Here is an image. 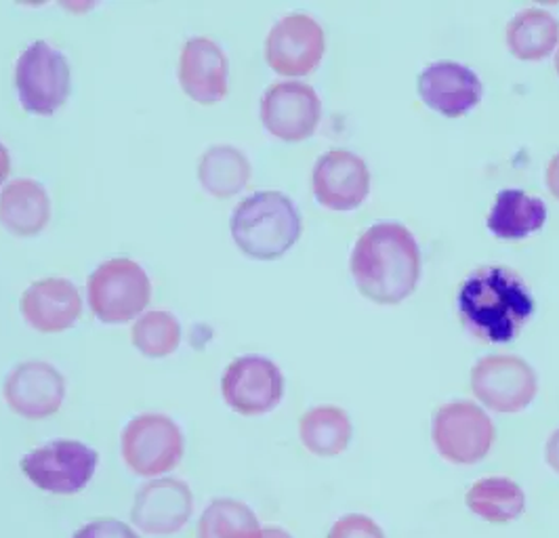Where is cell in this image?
<instances>
[{
  "label": "cell",
  "mask_w": 559,
  "mask_h": 538,
  "mask_svg": "<svg viewBox=\"0 0 559 538\" xmlns=\"http://www.w3.org/2000/svg\"><path fill=\"white\" fill-rule=\"evenodd\" d=\"M9 170H11V156H9V150L4 147V143L0 142V186L7 179Z\"/></svg>",
  "instance_id": "4dcf8cb0"
},
{
  "label": "cell",
  "mask_w": 559,
  "mask_h": 538,
  "mask_svg": "<svg viewBox=\"0 0 559 538\" xmlns=\"http://www.w3.org/2000/svg\"><path fill=\"white\" fill-rule=\"evenodd\" d=\"M2 392L13 413L29 421H40L61 408L66 379L53 364L28 360L7 374Z\"/></svg>",
  "instance_id": "4fadbf2b"
},
{
  "label": "cell",
  "mask_w": 559,
  "mask_h": 538,
  "mask_svg": "<svg viewBox=\"0 0 559 538\" xmlns=\"http://www.w3.org/2000/svg\"><path fill=\"white\" fill-rule=\"evenodd\" d=\"M322 26L308 13L280 17L265 38V59L282 76H306L324 56Z\"/></svg>",
  "instance_id": "30bf717a"
},
{
  "label": "cell",
  "mask_w": 559,
  "mask_h": 538,
  "mask_svg": "<svg viewBox=\"0 0 559 538\" xmlns=\"http://www.w3.org/2000/svg\"><path fill=\"white\" fill-rule=\"evenodd\" d=\"M354 427L349 415L338 406H316L299 421V435L309 453L336 456L349 446Z\"/></svg>",
  "instance_id": "603a6c76"
},
{
  "label": "cell",
  "mask_w": 559,
  "mask_h": 538,
  "mask_svg": "<svg viewBox=\"0 0 559 538\" xmlns=\"http://www.w3.org/2000/svg\"><path fill=\"white\" fill-rule=\"evenodd\" d=\"M547 222V204L536 196L526 194L524 190L509 188L497 194L495 204L488 213V229L504 238L520 240L532 231L540 229Z\"/></svg>",
  "instance_id": "ffe728a7"
},
{
  "label": "cell",
  "mask_w": 559,
  "mask_h": 538,
  "mask_svg": "<svg viewBox=\"0 0 559 538\" xmlns=\"http://www.w3.org/2000/svg\"><path fill=\"white\" fill-rule=\"evenodd\" d=\"M74 538H140L131 526L112 517H102L81 528Z\"/></svg>",
  "instance_id": "83f0119b"
},
{
  "label": "cell",
  "mask_w": 559,
  "mask_h": 538,
  "mask_svg": "<svg viewBox=\"0 0 559 538\" xmlns=\"http://www.w3.org/2000/svg\"><path fill=\"white\" fill-rule=\"evenodd\" d=\"M322 116V104L313 86L297 81H280L261 97V120L272 135L284 142L309 138Z\"/></svg>",
  "instance_id": "7c38bea8"
},
{
  "label": "cell",
  "mask_w": 559,
  "mask_h": 538,
  "mask_svg": "<svg viewBox=\"0 0 559 538\" xmlns=\"http://www.w3.org/2000/svg\"><path fill=\"white\" fill-rule=\"evenodd\" d=\"M536 390V372L518 356H486L472 370V392L497 413L524 410Z\"/></svg>",
  "instance_id": "9c48e42d"
},
{
  "label": "cell",
  "mask_w": 559,
  "mask_h": 538,
  "mask_svg": "<svg viewBox=\"0 0 559 538\" xmlns=\"http://www.w3.org/2000/svg\"><path fill=\"white\" fill-rule=\"evenodd\" d=\"M99 454L76 440H56L29 451L20 467L45 492L76 494L93 480Z\"/></svg>",
  "instance_id": "8992f818"
},
{
  "label": "cell",
  "mask_w": 559,
  "mask_h": 538,
  "mask_svg": "<svg viewBox=\"0 0 559 538\" xmlns=\"http://www.w3.org/2000/svg\"><path fill=\"white\" fill-rule=\"evenodd\" d=\"M70 63L47 40L28 45L15 63V85L20 101L28 112L53 113L70 95Z\"/></svg>",
  "instance_id": "5b68a950"
},
{
  "label": "cell",
  "mask_w": 559,
  "mask_h": 538,
  "mask_svg": "<svg viewBox=\"0 0 559 538\" xmlns=\"http://www.w3.org/2000/svg\"><path fill=\"white\" fill-rule=\"evenodd\" d=\"M465 503L490 524H509L524 513L526 494L509 478H484L469 488Z\"/></svg>",
  "instance_id": "cb8c5ba5"
},
{
  "label": "cell",
  "mask_w": 559,
  "mask_h": 538,
  "mask_svg": "<svg viewBox=\"0 0 559 538\" xmlns=\"http://www.w3.org/2000/svg\"><path fill=\"white\" fill-rule=\"evenodd\" d=\"M194 497L190 486L181 480H154L141 486L131 519L145 535H175L192 517Z\"/></svg>",
  "instance_id": "9a60e30c"
},
{
  "label": "cell",
  "mask_w": 559,
  "mask_h": 538,
  "mask_svg": "<svg viewBox=\"0 0 559 538\" xmlns=\"http://www.w3.org/2000/svg\"><path fill=\"white\" fill-rule=\"evenodd\" d=\"M456 310L465 328L477 339L509 343L528 324L534 297L513 270L481 265L461 284Z\"/></svg>",
  "instance_id": "6da1fadb"
},
{
  "label": "cell",
  "mask_w": 559,
  "mask_h": 538,
  "mask_svg": "<svg viewBox=\"0 0 559 538\" xmlns=\"http://www.w3.org/2000/svg\"><path fill=\"white\" fill-rule=\"evenodd\" d=\"M431 435L436 449L450 463L474 465L490 453L497 429L477 404L461 399L436 410Z\"/></svg>",
  "instance_id": "52a82bcc"
},
{
  "label": "cell",
  "mask_w": 559,
  "mask_h": 538,
  "mask_svg": "<svg viewBox=\"0 0 559 538\" xmlns=\"http://www.w3.org/2000/svg\"><path fill=\"white\" fill-rule=\"evenodd\" d=\"M257 515L234 499H215L198 524V538H257Z\"/></svg>",
  "instance_id": "d4e9b609"
},
{
  "label": "cell",
  "mask_w": 559,
  "mask_h": 538,
  "mask_svg": "<svg viewBox=\"0 0 559 538\" xmlns=\"http://www.w3.org/2000/svg\"><path fill=\"white\" fill-rule=\"evenodd\" d=\"M301 215L295 202L278 190H261L240 200L229 229L242 253L254 259H278L301 236Z\"/></svg>",
  "instance_id": "3957f363"
},
{
  "label": "cell",
  "mask_w": 559,
  "mask_h": 538,
  "mask_svg": "<svg viewBox=\"0 0 559 538\" xmlns=\"http://www.w3.org/2000/svg\"><path fill=\"white\" fill-rule=\"evenodd\" d=\"M20 310L40 333H61L74 326L83 312L76 284L66 278H43L29 284L22 295Z\"/></svg>",
  "instance_id": "ac0fdd59"
},
{
  "label": "cell",
  "mask_w": 559,
  "mask_h": 538,
  "mask_svg": "<svg viewBox=\"0 0 559 538\" xmlns=\"http://www.w3.org/2000/svg\"><path fill=\"white\" fill-rule=\"evenodd\" d=\"M152 297V284L138 261L108 259L88 276V306L106 324H124L140 315Z\"/></svg>",
  "instance_id": "277c9868"
},
{
  "label": "cell",
  "mask_w": 559,
  "mask_h": 538,
  "mask_svg": "<svg viewBox=\"0 0 559 538\" xmlns=\"http://www.w3.org/2000/svg\"><path fill=\"white\" fill-rule=\"evenodd\" d=\"M222 392L229 408L240 415H265L284 396V376L278 367L263 356H242L227 364Z\"/></svg>",
  "instance_id": "8fae6325"
},
{
  "label": "cell",
  "mask_w": 559,
  "mask_h": 538,
  "mask_svg": "<svg viewBox=\"0 0 559 538\" xmlns=\"http://www.w3.org/2000/svg\"><path fill=\"white\" fill-rule=\"evenodd\" d=\"M329 538H385L377 522L360 513H349L341 517L331 528Z\"/></svg>",
  "instance_id": "4316f807"
},
{
  "label": "cell",
  "mask_w": 559,
  "mask_h": 538,
  "mask_svg": "<svg viewBox=\"0 0 559 538\" xmlns=\"http://www.w3.org/2000/svg\"><path fill=\"white\" fill-rule=\"evenodd\" d=\"M545 454H547V463L551 465V469H554L556 474H559V429H556V431L549 435Z\"/></svg>",
  "instance_id": "f1b7e54d"
},
{
  "label": "cell",
  "mask_w": 559,
  "mask_h": 538,
  "mask_svg": "<svg viewBox=\"0 0 559 538\" xmlns=\"http://www.w3.org/2000/svg\"><path fill=\"white\" fill-rule=\"evenodd\" d=\"M547 186H549L551 194L559 200V152L551 158V163L547 167Z\"/></svg>",
  "instance_id": "f546056e"
},
{
  "label": "cell",
  "mask_w": 559,
  "mask_h": 538,
  "mask_svg": "<svg viewBox=\"0 0 559 538\" xmlns=\"http://www.w3.org/2000/svg\"><path fill=\"white\" fill-rule=\"evenodd\" d=\"M131 340L147 358H167L181 343V324L170 312H147L133 324Z\"/></svg>",
  "instance_id": "484cf974"
},
{
  "label": "cell",
  "mask_w": 559,
  "mask_h": 538,
  "mask_svg": "<svg viewBox=\"0 0 559 538\" xmlns=\"http://www.w3.org/2000/svg\"><path fill=\"white\" fill-rule=\"evenodd\" d=\"M122 456L138 476H163L183 456V433L170 417L140 415L122 431Z\"/></svg>",
  "instance_id": "ba28073f"
},
{
  "label": "cell",
  "mask_w": 559,
  "mask_h": 538,
  "mask_svg": "<svg viewBox=\"0 0 559 538\" xmlns=\"http://www.w3.org/2000/svg\"><path fill=\"white\" fill-rule=\"evenodd\" d=\"M423 101L447 116H461L476 108L481 99V81L472 68L459 61H433L419 74Z\"/></svg>",
  "instance_id": "e0dca14e"
},
{
  "label": "cell",
  "mask_w": 559,
  "mask_h": 538,
  "mask_svg": "<svg viewBox=\"0 0 559 538\" xmlns=\"http://www.w3.org/2000/svg\"><path fill=\"white\" fill-rule=\"evenodd\" d=\"M51 219V199L36 179L20 177L0 192V224L15 236H36Z\"/></svg>",
  "instance_id": "d6986e66"
},
{
  "label": "cell",
  "mask_w": 559,
  "mask_h": 538,
  "mask_svg": "<svg viewBox=\"0 0 559 538\" xmlns=\"http://www.w3.org/2000/svg\"><path fill=\"white\" fill-rule=\"evenodd\" d=\"M352 276L374 303L393 306L406 299L420 276V249L413 231L393 222L368 227L354 247Z\"/></svg>",
  "instance_id": "7a4b0ae2"
},
{
  "label": "cell",
  "mask_w": 559,
  "mask_h": 538,
  "mask_svg": "<svg viewBox=\"0 0 559 538\" xmlns=\"http://www.w3.org/2000/svg\"><path fill=\"white\" fill-rule=\"evenodd\" d=\"M257 538H293L288 533L280 530V528H265V530H259Z\"/></svg>",
  "instance_id": "1f68e13d"
},
{
  "label": "cell",
  "mask_w": 559,
  "mask_h": 538,
  "mask_svg": "<svg viewBox=\"0 0 559 538\" xmlns=\"http://www.w3.org/2000/svg\"><path fill=\"white\" fill-rule=\"evenodd\" d=\"M177 74L183 91L202 106H213L227 95L229 61L224 49L206 36H192L186 40Z\"/></svg>",
  "instance_id": "2e32d148"
},
{
  "label": "cell",
  "mask_w": 559,
  "mask_h": 538,
  "mask_svg": "<svg viewBox=\"0 0 559 538\" xmlns=\"http://www.w3.org/2000/svg\"><path fill=\"white\" fill-rule=\"evenodd\" d=\"M559 40V22L554 13L531 7L509 22L507 26V45L513 56L520 59H540L549 56Z\"/></svg>",
  "instance_id": "7402d4cb"
},
{
  "label": "cell",
  "mask_w": 559,
  "mask_h": 538,
  "mask_svg": "<svg viewBox=\"0 0 559 538\" xmlns=\"http://www.w3.org/2000/svg\"><path fill=\"white\" fill-rule=\"evenodd\" d=\"M316 199L335 211H349L362 204L370 192V170L362 158L345 147L322 154L311 175Z\"/></svg>",
  "instance_id": "5bb4252c"
},
{
  "label": "cell",
  "mask_w": 559,
  "mask_h": 538,
  "mask_svg": "<svg viewBox=\"0 0 559 538\" xmlns=\"http://www.w3.org/2000/svg\"><path fill=\"white\" fill-rule=\"evenodd\" d=\"M556 70H558V74H559V51H558V53H556Z\"/></svg>",
  "instance_id": "d6a6232c"
},
{
  "label": "cell",
  "mask_w": 559,
  "mask_h": 538,
  "mask_svg": "<svg viewBox=\"0 0 559 538\" xmlns=\"http://www.w3.org/2000/svg\"><path fill=\"white\" fill-rule=\"evenodd\" d=\"M251 172V160L247 158V154L229 143L206 147V152L198 160L200 183L217 199H229L245 190Z\"/></svg>",
  "instance_id": "44dd1931"
}]
</instances>
